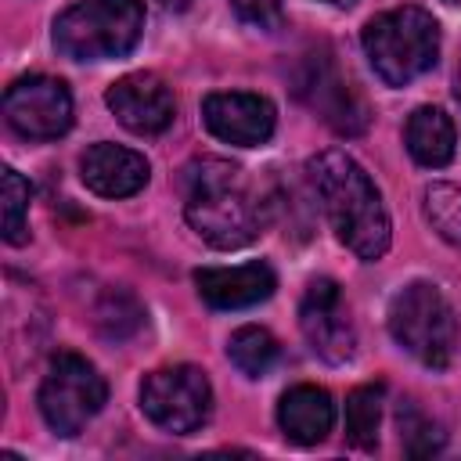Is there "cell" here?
Returning a JSON list of instances; mask_svg holds the SVG:
<instances>
[{"instance_id": "obj_1", "label": "cell", "mask_w": 461, "mask_h": 461, "mask_svg": "<svg viewBox=\"0 0 461 461\" xmlns=\"http://www.w3.org/2000/svg\"><path fill=\"white\" fill-rule=\"evenodd\" d=\"M310 184L321 198V209L335 230V238L353 249L360 259H378L389 249V212L375 180L364 173L357 158L339 148L317 151L306 162Z\"/></svg>"}, {"instance_id": "obj_2", "label": "cell", "mask_w": 461, "mask_h": 461, "mask_svg": "<svg viewBox=\"0 0 461 461\" xmlns=\"http://www.w3.org/2000/svg\"><path fill=\"white\" fill-rule=\"evenodd\" d=\"M184 216L212 249H241L263 227V205L241 166L227 158H194L184 176Z\"/></svg>"}, {"instance_id": "obj_3", "label": "cell", "mask_w": 461, "mask_h": 461, "mask_svg": "<svg viewBox=\"0 0 461 461\" xmlns=\"http://www.w3.org/2000/svg\"><path fill=\"white\" fill-rule=\"evenodd\" d=\"M364 54L382 83L407 86L436 65L439 25L425 7H393L364 25Z\"/></svg>"}, {"instance_id": "obj_4", "label": "cell", "mask_w": 461, "mask_h": 461, "mask_svg": "<svg viewBox=\"0 0 461 461\" xmlns=\"http://www.w3.org/2000/svg\"><path fill=\"white\" fill-rule=\"evenodd\" d=\"M144 29L140 0H79L54 22V47L72 61H108L133 50Z\"/></svg>"}, {"instance_id": "obj_5", "label": "cell", "mask_w": 461, "mask_h": 461, "mask_svg": "<svg viewBox=\"0 0 461 461\" xmlns=\"http://www.w3.org/2000/svg\"><path fill=\"white\" fill-rule=\"evenodd\" d=\"M389 335L425 367H447L457 349V317L436 285L414 281L389 303Z\"/></svg>"}, {"instance_id": "obj_6", "label": "cell", "mask_w": 461, "mask_h": 461, "mask_svg": "<svg viewBox=\"0 0 461 461\" xmlns=\"http://www.w3.org/2000/svg\"><path fill=\"white\" fill-rule=\"evenodd\" d=\"M108 385L97 367L79 353H58L40 382V414L58 436H79L86 421L104 407Z\"/></svg>"}, {"instance_id": "obj_7", "label": "cell", "mask_w": 461, "mask_h": 461, "mask_svg": "<svg viewBox=\"0 0 461 461\" xmlns=\"http://www.w3.org/2000/svg\"><path fill=\"white\" fill-rule=\"evenodd\" d=\"M140 411L166 432H194L209 421L212 411V385L202 367L176 364L158 367L140 382Z\"/></svg>"}, {"instance_id": "obj_8", "label": "cell", "mask_w": 461, "mask_h": 461, "mask_svg": "<svg viewBox=\"0 0 461 461\" xmlns=\"http://www.w3.org/2000/svg\"><path fill=\"white\" fill-rule=\"evenodd\" d=\"M4 119L18 137L54 140L72 126V94L54 76H22L4 94Z\"/></svg>"}, {"instance_id": "obj_9", "label": "cell", "mask_w": 461, "mask_h": 461, "mask_svg": "<svg viewBox=\"0 0 461 461\" xmlns=\"http://www.w3.org/2000/svg\"><path fill=\"white\" fill-rule=\"evenodd\" d=\"M299 328H303L310 349L328 364H346L357 353V331H353L349 310L342 303V292L331 277L310 281V288L299 303Z\"/></svg>"}, {"instance_id": "obj_10", "label": "cell", "mask_w": 461, "mask_h": 461, "mask_svg": "<svg viewBox=\"0 0 461 461\" xmlns=\"http://www.w3.org/2000/svg\"><path fill=\"white\" fill-rule=\"evenodd\" d=\"M104 104L115 112V119L130 133H140V137L162 133L176 115L173 90L155 72H130L115 79L104 94Z\"/></svg>"}, {"instance_id": "obj_11", "label": "cell", "mask_w": 461, "mask_h": 461, "mask_svg": "<svg viewBox=\"0 0 461 461\" xmlns=\"http://www.w3.org/2000/svg\"><path fill=\"white\" fill-rule=\"evenodd\" d=\"M299 94L317 108V115H321L335 133L357 137V133H364V126H367V119H371L364 97H360L357 86L335 68L331 58L310 61L306 76L299 79Z\"/></svg>"}, {"instance_id": "obj_12", "label": "cell", "mask_w": 461, "mask_h": 461, "mask_svg": "<svg viewBox=\"0 0 461 461\" xmlns=\"http://www.w3.org/2000/svg\"><path fill=\"white\" fill-rule=\"evenodd\" d=\"M202 119H205L209 133L220 137L223 144L256 148V144L270 140L277 115H274V104L267 97L230 90V94H209L202 101Z\"/></svg>"}, {"instance_id": "obj_13", "label": "cell", "mask_w": 461, "mask_h": 461, "mask_svg": "<svg viewBox=\"0 0 461 461\" xmlns=\"http://www.w3.org/2000/svg\"><path fill=\"white\" fill-rule=\"evenodd\" d=\"M79 176L101 198H130L148 184L151 166H148V158L140 151L101 140V144H90L83 151Z\"/></svg>"}, {"instance_id": "obj_14", "label": "cell", "mask_w": 461, "mask_h": 461, "mask_svg": "<svg viewBox=\"0 0 461 461\" xmlns=\"http://www.w3.org/2000/svg\"><path fill=\"white\" fill-rule=\"evenodd\" d=\"M194 288L212 310H241L256 306L274 295L277 277L267 263H241V267H202L194 270Z\"/></svg>"}, {"instance_id": "obj_15", "label": "cell", "mask_w": 461, "mask_h": 461, "mask_svg": "<svg viewBox=\"0 0 461 461\" xmlns=\"http://www.w3.org/2000/svg\"><path fill=\"white\" fill-rule=\"evenodd\" d=\"M277 425H281L285 439H292L299 447L321 443L335 425V403H331L328 389H321V385L288 389L277 403Z\"/></svg>"}, {"instance_id": "obj_16", "label": "cell", "mask_w": 461, "mask_h": 461, "mask_svg": "<svg viewBox=\"0 0 461 461\" xmlns=\"http://www.w3.org/2000/svg\"><path fill=\"white\" fill-rule=\"evenodd\" d=\"M407 151L418 166H429V169H439L454 158V122L443 108H432V104H421L414 108V115L407 119Z\"/></svg>"}, {"instance_id": "obj_17", "label": "cell", "mask_w": 461, "mask_h": 461, "mask_svg": "<svg viewBox=\"0 0 461 461\" xmlns=\"http://www.w3.org/2000/svg\"><path fill=\"white\" fill-rule=\"evenodd\" d=\"M382 396L385 385H357L346 396V439L360 450H371L378 443V421H382Z\"/></svg>"}, {"instance_id": "obj_18", "label": "cell", "mask_w": 461, "mask_h": 461, "mask_svg": "<svg viewBox=\"0 0 461 461\" xmlns=\"http://www.w3.org/2000/svg\"><path fill=\"white\" fill-rule=\"evenodd\" d=\"M227 357H230V364H234L241 375L259 378V375H267V371L274 367V360H277V339H274L267 328L245 324V328H238V331L230 335Z\"/></svg>"}, {"instance_id": "obj_19", "label": "cell", "mask_w": 461, "mask_h": 461, "mask_svg": "<svg viewBox=\"0 0 461 461\" xmlns=\"http://www.w3.org/2000/svg\"><path fill=\"white\" fill-rule=\"evenodd\" d=\"M29 198H32V187L29 180L18 173V169H4V241L7 245H22L29 234Z\"/></svg>"}, {"instance_id": "obj_20", "label": "cell", "mask_w": 461, "mask_h": 461, "mask_svg": "<svg viewBox=\"0 0 461 461\" xmlns=\"http://www.w3.org/2000/svg\"><path fill=\"white\" fill-rule=\"evenodd\" d=\"M425 216L429 223L450 241L461 249V191L450 187V184H436L425 191Z\"/></svg>"}, {"instance_id": "obj_21", "label": "cell", "mask_w": 461, "mask_h": 461, "mask_svg": "<svg viewBox=\"0 0 461 461\" xmlns=\"http://www.w3.org/2000/svg\"><path fill=\"white\" fill-rule=\"evenodd\" d=\"M400 436H403V447L407 454L414 457H425V454H436L443 447V432L432 418H425L414 403H400Z\"/></svg>"}, {"instance_id": "obj_22", "label": "cell", "mask_w": 461, "mask_h": 461, "mask_svg": "<svg viewBox=\"0 0 461 461\" xmlns=\"http://www.w3.org/2000/svg\"><path fill=\"white\" fill-rule=\"evenodd\" d=\"M241 22L259 25V29H277L285 14V0H230Z\"/></svg>"}, {"instance_id": "obj_23", "label": "cell", "mask_w": 461, "mask_h": 461, "mask_svg": "<svg viewBox=\"0 0 461 461\" xmlns=\"http://www.w3.org/2000/svg\"><path fill=\"white\" fill-rule=\"evenodd\" d=\"M162 7H169V11H184V7H191L194 0H158Z\"/></svg>"}, {"instance_id": "obj_24", "label": "cell", "mask_w": 461, "mask_h": 461, "mask_svg": "<svg viewBox=\"0 0 461 461\" xmlns=\"http://www.w3.org/2000/svg\"><path fill=\"white\" fill-rule=\"evenodd\" d=\"M454 97L461 101V65H457V76H454Z\"/></svg>"}, {"instance_id": "obj_25", "label": "cell", "mask_w": 461, "mask_h": 461, "mask_svg": "<svg viewBox=\"0 0 461 461\" xmlns=\"http://www.w3.org/2000/svg\"><path fill=\"white\" fill-rule=\"evenodd\" d=\"M328 4H335V7H349V4H357V0H328Z\"/></svg>"}, {"instance_id": "obj_26", "label": "cell", "mask_w": 461, "mask_h": 461, "mask_svg": "<svg viewBox=\"0 0 461 461\" xmlns=\"http://www.w3.org/2000/svg\"><path fill=\"white\" fill-rule=\"evenodd\" d=\"M447 4H461V0H447Z\"/></svg>"}]
</instances>
